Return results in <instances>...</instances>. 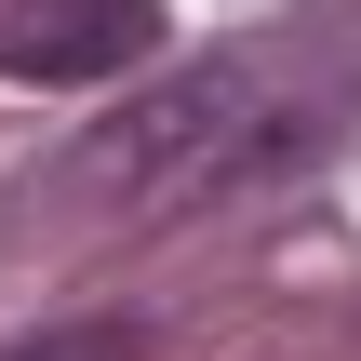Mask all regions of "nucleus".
I'll return each mask as SVG.
<instances>
[{
  "instance_id": "obj_1",
  "label": "nucleus",
  "mask_w": 361,
  "mask_h": 361,
  "mask_svg": "<svg viewBox=\"0 0 361 361\" xmlns=\"http://www.w3.org/2000/svg\"><path fill=\"white\" fill-rule=\"evenodd\" d=\"M241 147H255V67H174V80L134 94L80 161H94V188L161 201V188H241Z\"/></svg>"
},
{
  "instance_id": "obj_2",
  "label": "nucleus",
  "mask_w": 361,
  "mask_h": 361,
  "mask_svg": "<svg viewBox=\"0 0 361 361\" xmlns=\"http://www.w3.org/2000/svg\"><path fill=\"white\" fill-rule=\"evenodd\" d=\"M161 54V0H0V80H121Z\"/></svg>"
},
{
  "instance_id": "obj_3",
  "label": "nucleus",
  "mask_w": 361,
  "mask_h": 361,
  "mask_svg": "<svg viewBox=\"0 0 361 361\" xmlns=\"http://www.w3.org/2000/svg\"><path fill=\"white\" fill-rule=\"evenodd\" d=\"M13 361H147V335L134 322H54V335H27Z\"/></svg>"
}]
</instances>
